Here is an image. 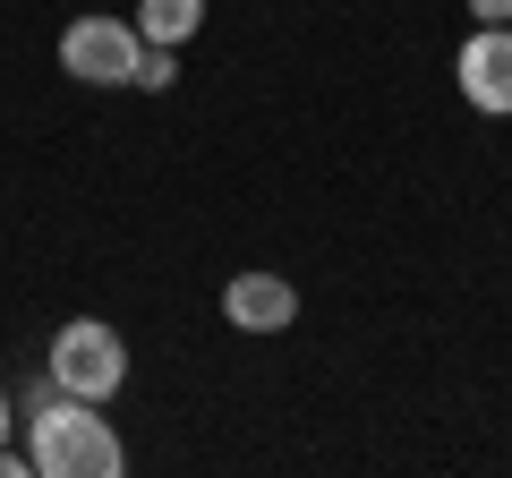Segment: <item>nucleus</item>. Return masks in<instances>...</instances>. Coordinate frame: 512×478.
<instances>
[{"label":"nucleus","instance_id":"nucleus-1","mask_svg":"<svg viewBox=\"0 0 512 478\" xmlns=\"http://www.w3.org/2000/svg\"><path fill=\"white\" fill-rule=\"evenodd\" d=\"M26 453H35V478H120L128 470V444L120 427L103 419V402H77V393H43L26 410Z\"/></svg>","mask_w":512,"mask_h":478},{"label":"nucleus","instance_id":"nucleus-2","mask_svg":"<svg viewBox=\"0 0 512 478\" xmlns=\"http://www.w3.org/2000/svg\"><path fill=\"white\" fill-rule=\"evenodd\" d=\"M52 385L77 393V402H111V393L128 385L120 325H103V316H69V325L52 333Z\"/></svg>","mask_w":512,"mask_h":478},{"label":"nucleus","instance_id":"nucleus-3","mask_svg":"<svg viewBox=\"0 0 512 478\" xmlns=\"http://www.w3.org/2000/svg\"><path fill=\"white\" fill-rule=\"evenodd\" d=\"M137 60H146L137 18H103V9H86V18L60 26V77H77V86H128Z\"/></svg>","mask_w":512,"mask_h":478},{"label":"nucleus","instance_id":"nucleus-4","mask_svg":"<svg viewBox=\"0 0 512 478\" xmlns=\"http://www.w3.org/2000/svg\"><path fill=\"white\" fill-rule=\"evenodd\" d=\"M453 77H461V103L470 111L512 120V26H478V35L453 52Z\"/></svg>","mask_w":512,"mask_h":478},{"label":"nucleus","instance_id":"nucleus-5","mask_svg":"<svg viewBox=\"0 0 512 478\" xmlns=\"http://www.w3.org/2000/svg\"><path fill=\"white\" fill-rule=\"evenodd\" d=\"M222 316L239 333H282V325H299V291L282 274H265V265H248V274L222 282Z\"/></svg>","mask_w":512,"mask_h":478},{"label":"nucleus","instance_id":"nucleus-6","mask_svg":"<svg viewBox=\"0 0 512 478\" xmlns=\"http://www.w3.org/2000/svg\"><path fill=\"white\" fill-rule=\"evenodd\" d=\"M197 26H205V0H137V35L146 43H171L180 52Z\"/></svg>","mask_w":512,"mask_h":478},{"label":"nucleus","instance_id":"nucleus-7","mask_svg":"<svg viewBox=\"0 0 512 478\" xmlns=\"http://www.w3.org/2000/svg\"><path fill=\"white\" fill-rule=\"evenodd\" d=\"M171 77H180V52H171V43H146V60H137V77H128V86H137V94H163Z\"/></svg>","mask_w":512,"mask_h":478},{"label":"nucleus","instance_id":"nucleus-8","mask_svg":"<svg viewBox=\"0 0 512 478\" xmlns=\"http://www.w3.org/2000/svg\"><path fill=\"white\" fill-rule=\"evenodd\" d=\"M0 478H35V453H18V444H0Z\"/></svg>","mask_w":512,"mask_h":478},{"label":"nucleus","instance_id":"nucleus-9","mask_svg":"<svg viewBox=\"0 0 512 478\" xmlns=\"http://www.w3.org/2000/svg\"><path fill=\"white\" fill-rule=\"evenodd\" d=\"M470 18L478 26H512V0H470Z\"/></svg>","mask_w":512,"mask_h":478},{"label":"nucleus","instance_id":"nucleus-10","mask_svg":"<svg viewBox=\"0 0 512 478\" xmlns=\"http://www.w3.org/2000/svg\"><path fill=\"white\" fill-rule=\"evenodd\" d=\"M9 427H18V410H9V385H0V444H9Z\"/></svg>","mask_w":512,"mask_h":478}]
</instances>
